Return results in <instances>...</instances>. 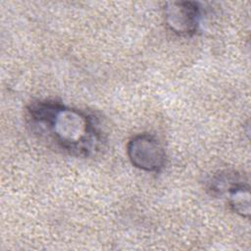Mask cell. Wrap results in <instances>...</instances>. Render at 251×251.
<instances>
[{
  "label": "cell",
  "instance_id": "obj_4",
  "mask_svg": "<svg viewBox=\"0 0 251 251\" xmlns=\"http://www.w3.org/2000/svg\"><path fill=\"white\" fill-rule=\"evenodd\" d=\"M227 202L232 212L243 218H249L250 208V189L247 182L243 179L235 183L226 193Z\"/></svg>",
  "mask_w": 251,
  "mask_h": 251
},
{
  "label": "cell",
  "instance_id": "obj_5",
  "mask_svg": "<svg viewBox=\"0 0 251 251\" xmlns=\"http://www.w3.org/2000/svg\"><path fill=\"white\" fill-rule=\"evenodd\" d=\"M242 179V176L235 171H221L216 173L209 179L207 183V189L211 195L221 196L226 194L235 183Z\"/></svg>",
  "mask_w": 251,
  "mask_h": 251
},
{
  "label": "cell",
  "instance_id": "obj_2",
  "mask_svg": "<svg viewBox=\"0 0 251 251\" xmlns=\"http://www.w3.org/2000/svg\"><path fill=\"white\" fill-rule=\"evenodd\" d=\"M126 154L132 166L144 172H160L166 164V152L162 143L150 133L132 136L127 142Z\"/></svg>",
  "mask_w": 251,
  "mask_h": 251
},
{
  "label": "cell",
  "instance_id": "obj_3",
  "mask_svg": "<svg viewBox=\"0 0 251 251\" xmlns=\"http://www.w3.org/2000/svg\"><path fill=\"white\" fill-rule=\"evenodd\" d=\"M164 18L168 28L179 36L194 35L201 25L202 9L197 2L173 1L164 6Z\"/></svg>",
  "mask_w": 251,
  "mask_h": 251
},
{
  "label": "cell",
  "instance_id": "obj_1",
  "mask_svg": "<svg viewBox=\"0 0 251 251\" xmlns=\"http://www.w3.org/2000/svg\"><path fill=\"white\" fill-rule=\"evenodd\" d=\"M30 130L49 146L75 157L95 155L105 142L95 116L56 100H38L25 110Z\"/></svg>",
  "mask_w": 251,
  "mask_h": 251
}]
</instances>
